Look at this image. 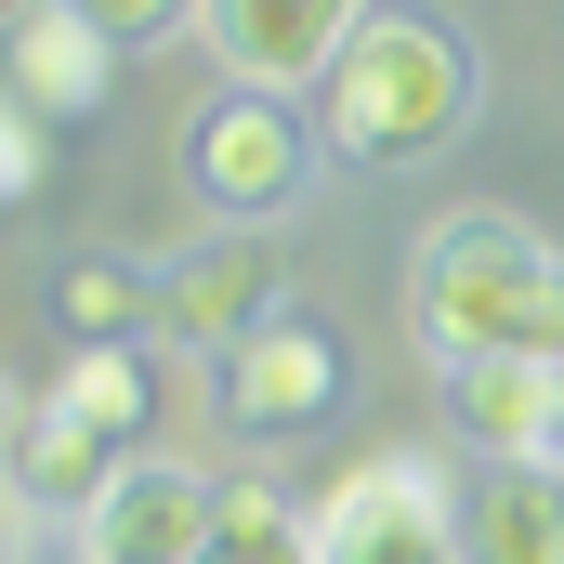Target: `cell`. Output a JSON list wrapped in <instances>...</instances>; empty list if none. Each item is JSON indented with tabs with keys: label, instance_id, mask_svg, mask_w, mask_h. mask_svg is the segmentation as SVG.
<instances>
[{
	"label": "cell",
	"instance_id": "1",
	"mask_svg": "<svg viewBox=\"0 0 564 564\" xmlns=\"http://www.w3.org/2000/svg\"><path fill=\"white\" fill-rule=\"evenodd\" d=\"M408 328L433 368H486V355L564 368V250L525 210H446L408 250Z\"/></svg>",
	"mask_w": 564,
	"mask_h": 564
},
{
	"label": "cell",
	"instance_id": "2",
	"mask_svg": "<svg viewBox=\"0 0 564 564\" xmlns=\"http://www.w3.org/2000/svg\"><path fill=\"white\" fill-rule=\"evenodd\" d=\"M473 119H486V53L446 13H368V40L315 93V132H328V158H355V171H421Z\"/></svg>",
	"mask_w": 564,
	"mask_h": 564
},
{
	"label": "cell",
	"instance_id": "3",
	"mask_svg": "<svg viewBox=\"0 0 564 564\" xmlns=\"http://www.w3.org/2000/svg\"><path fill=\"white\" fill-rule=\"evenodd\" d=\"M315 564H459V486L433 446H368L315 499Z\"/></svg>",
	"mask_w": 564,
	"mask_h": 564
},
{
	"label": "cell",
	"instance_id": "4",
	"mask_svg": "<svg viewBox=\"0 0 564 564\" xmlns=\"http://www.w3.org/2000/svg\"><path fill=\"white\" fill-rule=\"evenodd\" d=\"M184 197L197 210H224V224H276L289 197L315 184V158H328V132L289 106V93H210L197 119H184Z\"/></svg>",
	"mask_w": 564,
	"mask_h": 564
},
{
	"label": "cell",
	"instance_id": "5",
	"mask_svg": "<svg viewBox=\"0 0 564 564\" xmlns=\"http://www.w3.org/2000/svg\"><path fill=\"white\" fill-rule=\"evenodd\" d=\"M289 315V250L276 224H210L197 250H171L158 263V341H184V355H237L250 328H276Z\"/></svg>",
	"mask_w": 564,
	"mask_h": 564
},
{
	"label": "cell",
	"instance_id": "6",
	"mask_svg": "<svg viewBox=\"0 0 564 564\" xmlns=\"http://www.w3.org/2000/svg\"><path fill=\"white\" fill-rule=\"evenodd\" d=\"M197 40L224 93H328V66L368 40V0H197Z\"/></svg>",
	"mask_w": 564,
	"mask_h": 564
},
{
	"label": "cell",
	"instance_id": "7",
	"mask_svg": "<svg viewBox=\"0 0 564 564\" xmlns=\"http://www.w3.org/2000/svg\"><path fill=\"white\" fill-rule=\"evenodd\" d=\"M210 512H224V486H210L197 459H132V473L93 499L79 564H197L210 552Z\"/></svg>",
	"mask_w": 564,
	"mask_h": 564
},
{
	"label": "cell",
	"instance_id": "8",
	"mask_svg": "<svg viewBox=\"0 0 564 564\" xmlns=\"http://www.w3.org/2000/svg\"><path fill=\"white\" fill-rule=\"evenodd\" d=\"M210 381H224V421H250V433H315V421H341V341H328L315 315L250 328Z\"/></svg>",
	"mask_w": 564,
	"mask_h": 564
},
{
	"label": "cell",
	"instance_id": "9",
	"mask_svg": "<svg viewBox=\"0 0 564 564\" xmlns=\"http://www.w3.org/2000/svg\"><path fill=\"white\" fill-rule=\"evenodd\" d=\"M119 66H132V53H119V40H93V26H79V13H53V0L0 40V93H13L40 132H53V119H93V106L119 93Z\"/></svg>",
	"mask_w": 564,
	"mask_h": 564
},
{
	"label": "cell",
	"instance_id": "10",
	"mask_svg": "<svg viewBox=\"0 0 564 564\" xmlns=\"http://www.w3.org/2000/svg\"><path fill=\"white\" fill-rule=\"evenodd\" d=\"M119 473H132V446H106V433L26 408L13 459H0V499H13V525H93V499H106Z\"/></svg>",
	"mask_w": 564,
	"mask_h": 564
},
{
	"label": "cell",
	"instance_id": "11",
	"mask_svg": "<svg viewBox=\"0 0 564 564\" xmlns=\"http://www.w3.org/2000/svg\"><path fill=\"white\" fill-rule=\"evenodd\" d=\"M459 564H564V486L539 459H486L459 486Z\"/></svg>",
	"mask_w": 564,
	"mask_h": 564
},
{
	"label": "cell",
	"instance_id": "12",
	"mask_svg": "<svg viewBox=\"0 0 564 564\" xmlns=\"http://www.w3.org/2000/svg\"><path fill=\"white\" fill-rule=\"evenodd\" d=\"M446 408H459V433H473L486 459H539V433H552V368H539V355L446 368Z\"/></svg>",
	"mask_w": 564,
	"mask_h": 564
},
{
	"label": "cell",
	"instance_id": "13",
	"mask_svg": "<svg viewBox=\"0 0 564 564\" xmlns=\"http://www.w3.org/2000/svg\"><path fill=\"white\" fill-rule=\"evenodd\" d=\"M40 408L79 421V433H106V446H132V421H144V355H132V341H79V355L53 368Z\"/></svg>",
	"mask_w": 564,
	"mask_h": 564
},
{
	"label": "cell",
	"instance_id": "14",
	"mask_svg": "<svg viewBox=\"0 0 564 564\" xmlns=\"http://www.w3.org/2000/svg\"><path fill=\"white\" fill-rule=\"evenodd\" d=\"M53 315H66L79 341H132V328H158V276H132L119 250H79V263L53 276Z\"/></svg>",
	"mask_w": 564,
	"mask_h": 564
},
{
	"label": "cell",
	"instance_id": "15",
	"mask_svg": "<svg viewBox=\"0 0 564 564\" xmlns=\"http://www.w3.org/2000/svg\"><path fill=\"white\" fill-rule=\"evenodd\" d=\"M197 564H315V512L276 499V486H224L210 552H197Z\"/></svg>",
	"mask_w": 564,
	"mask_h": 564
},
{
	"label": "cell",
	"instance_id": "16",
	"mask_svg": "<svg viewBox=\"0 0 564 564\" xmlns=\"http://www.w3.org/2000/svg\"><path fill=\"white\" fill-rule=\"evenodd\" d=\"M53 13H79L93 40H119V53H158V40H184L197 26V0H53Z\"/></svg>",
	"mask_w": 564,
	"mask_h": 564
},
{
	"label": "cell",
	"instance_id": "17",
	"mask_svg": "<svg viewBox=\"0 0 564 564\" xmlns=\"http://www.w3.org/2000/svg\"><path fill=\"white\" fill-rule=\"evenodd\" d=\"M40 171H53V132L0 93V210H26V197H40Z\"/></svg>",
	"mask_w": 564,
	"mask_h": 564
},
{
	"label": "cell",
	"instance_id": "18",
	"mask_svg": "<svg viewBox=\"0 0 564 564\" xmlns=\"http://www.w3.org/2000/svg\"><path fill=\"white\" fill-rule=\"evenodd\" d=\"M539 473L564 486V368H552V433H539Z\"/></svg>",
	"mask_w": 564,
	"mask_h": 564
},
{
	"label": "cell",
	"instance_id": "19",
	"mask_svg": "<svg viewBox=\"0 0 564 564\" xmlns=\"http://www.w3.org/2000/svg\"><path fill=\"white\" fill-rule=\"evenodd\" d=\"M13 433H26V394H13V368H0V459H13Z\"/></svg>",
	"mask_w": 564,
	"mask_h": 564
},
{
	"label": "cell",
	"instance_id": "20",
	"mask_svg": "<svg viewBox=\"0 0 564 564\" xmlns=\"http://www.w3.org/2000/svg\"><path fill=\"white\" fill-rule=\"evenodd\" d=\"M26 13H40V0H0V40H13V26H26Z\"/></svg>",
	"mask_w": 564,
	"mask_h": 564
},
{
	"label": "cell",
	"instance_id": "21",
	"mask_svg": "<svg viewBox=\"0 0 564 564\" xmlns=\"http://www.w3.org/2000/svg\"><path fill=\"white\" fill-rule=\"evenodd\" d=\"M0 564H13V539H0Z\"/></svg>",
	"mask_w": 564,
	"mask_h": 564
}]
</instances>
